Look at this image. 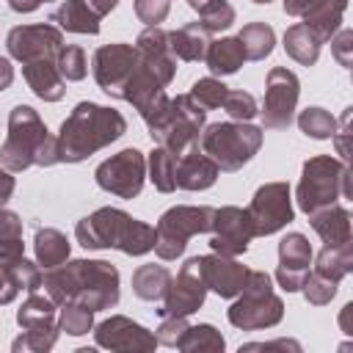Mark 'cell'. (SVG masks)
I'll return each mask as SVG.
<instances>
[{
    "mask_svg": "<svg viewBox=\"0 0 353 353\" xmlns=\"http://www.w3.org/2000/svg\"><path fill=\"white\" fill-rule=\"evenodd\" d=\"M41 284L55 303H83L91 312L119 301V270L102 259H74L50 268L41 276Z\"/></svg>",
    "mask_w": 353,
    "mask_h": 353,
    "instance_id": "obj_1",
    "label": "cell"
},
{
    "mask_svg": "<svg viewBox=\"0 0 353 353\" xmlns=\"http://www.w3.org/2000/svg\"><path fill=\"white\" fill-rule=\"evenodd\" d=\"M127 130V121L119 110L97 105V102H80L72 116L61 124L58 138V163H80L91 157L94 152L105 149L116 138H121Z\"/></svg>",
    "mask_w": 353,
    "mask_h": 353,
    "instance_id": "obj_2",
    "label": "cell"
},
{
    "mask_svg": "<svg viewBox=\"0 0 353 353\" xmlns=\"http://www.w3.org/2000/svg\"><path fill=\"white\" fill-rule=\"evenodd\" d=\"M83 248H119L130 256H141L154 248V226L135 221L124 210L102 207L83 218L74 229Z\"/></svg>",
    "mask_w": 353,
    "mask_h": 353,
    "instance_id": "obj_3",
    "label": "cell"
},
{
    "mask_svg": "<svg viewBox=\"0 0 353 353\" xmlns=\"http://www.w3.org/2000/svg\"><path fill=\"white\" fill-rule=\"evenodd\" d=\"M204 116L207 110L199 108L190 94L182 97H160L154 105H149L141 119L149 127L152 141H157V146H165L174 154H185L188 149H193L199 143V132L204 127Z\"/></svg>",
    "mask_w": 353,
    "mask_h": 353,
    "instance_id": "obj_4",
    "label": "cell"
},
{
    "mask_svg": "<svg viewBox=\"0 0 353 353\" xmlns=\"http://www.w3.org/2000/svg\"><path fill=\"white\" fill-rule=\"evenodd\" d=\"M262 146V130L248 121H223L210 124L199 135V149L215 160L221 171H237L248 163Z\"/></svg>",
    "mask_w": 353,
    "mask_h": 353,
    "instance_id": "obj_5",
    "label": "cell"
},
{
    "mask_svg": "<svg viewBox=\"0 0 353 353\" xmlns=\"http://www.w3.org/2000/svg\"><path fill=\"white\" fill-rule=\"evenodd\" d=\"M339 196H350L347 165L334 157H312L303 163V176L298 185V207L309 215L320 207L336 204Z\"/></svg>",
    "mask_w": 353,
    "mask_h": 353,
    "instance_id": "obj_6",
    "label": "cell"
},
{
    "mask_svg": "<svg viewBox=\"0 0 353 353\" xmlns=\"http://www.w3.org/2000/svg\"><path fill=\"white\" fill-rule=\"evenodd\" d=\"M240 292H243L240 301L229 309L232 325L245 328V331H256V328L276 325L281 320L284 306H281V298L273 292L270 276L265 270H248Z\"/></svg>",
    "mask_w": 353,
    "mask_h": 353,
    "instance_id": "obj_7",
    "label": "cell"
},
{
    "mask_svg": "<svg viewBox=\"0 0 353 353\" xmlns=\"http://www.w3.org/2000/svg\"><path fill=\"white\" fill-rule=\"evenodd\" d=\"M47 127L28 105H17L8 116V138L0 146V165L8 171H25L36 163V152L47 138Z\"/></svg>",
    "mask_w": 353,
    "mask_h": 353,
    "instance_id": "obj_8",
    "label": "cell"
},
{
    "mask_svg": "<svg viewBox=\"0 0 353 353\" xmlns=\"http://www.w3.org/2000/svg\"><path fill=\"white\" fill-rule=\"evenodd\" d=\"M212 207H171L154 226V254L160 259H176L193 234L212 229Z\"/></svg>",
    "mask_w": 353,
    "mask_h": 353,
    "instance_id": "obj_9",
    "label": "cell"
},
{
    "mask_svg": "<svg viewBox=\"0 0 353 353\" xmlns=\"http://www.w3.org/2000/svg\"><path fill=\"white\" fill-rule=\"evenodd\" d=\"M248 221L254 229V237L273 234L284 229L292 221V204H290V185L287 182H268L262 185L251 204H248Z\"/></svg>",
    "mask_w": 353,
    "mask_h": 353,
    "instance_id": "obj_10",
    "label": "cell"
},
{
    "mask_svg": "<svg viewBox=\"0 0 353 353\" xmlns=\"http://www.w3.org/2000/svg\"><path fill=\"white\" fill-rule=\"evenodd\" d=\"M207 295V281H204V262L201 256H193L182 265V270L176 273V279L168 281L165 287V303L163 309H157L163 317H188L193 314Z\"/></svg>",
    "mask_w": 353,
    "mask_h": 353,
    "instance_id": "obj_11",
    "label": "cell"
},
{
    "mask_svg": "<svg viewBox=\"0 0 353 353\" xmlns=\"http://www.w3.org/2000/svg\"><path fill=\"white\" fill-rule=\"evenodd\" d=\"M97 185L119 199H132L141 193L143 188V176H146V160L138 149H124L119 154H113L110 160H105L97 168Z\"/></svg>",
    "mask_w": 353,
    "mask_h": 353,
    "instance_id": "obj_12",
    "label": "cell"
},
{
    "mask_svg": "<svg viewBox=\"0 0 353 353\" xmlns=\"http://www.w3.org/2000/svg\"><path fill=\"white\" fill-rule=\"evenodd\" d=\"M298 77L284 69L276 66L268 72V83H265V102H262V124L268 130H284L292 121L295 105H298Z\"/></svg>",
    "mask_w": 353,
    "mask_h": 353,
    "instance_id": "obj_13",
    "label": "cell"
},
{
    "mask_svg": "<svg viewBox=\"0 0 353 353\" xmlns=\"http://www.w3.org/2000/svg\"><path fill=\"white\" fill-rule=\"evenodd\" d=\"M138 66V50L130 44H105L94 52V80L110 97H124V88Z\"/></svg>",
    "mask_w": 353,
    "mask_h": 353,
    "instance_id": "obj_14",
    "label": "cell"
},
{
    "mask_svg": "<svg viewBox=\"0 0 353 353\" xmlns=\"http://www.w3.org/2000/svg\"><path fill=\"white\" fill-rule=\"evenodd\" d=\"M212 237H210V248L215 254L223 256H237L248 248L254 229L248 221V212L240 207H221L212 215Z\"/></svg>",
    "mask_w": 353,
    "mask_h": 353,
    "instance_id": "obj_15",
    "label": "cell"
},
{
    "mask_svg": "<svg viewBox=\"0 0 353 353\" xmlns=\"http://www.w3.org/2000/svg\"><path fill=\"white\" fill-rule=\"evenodd\" d=\"M63 36L55 25H19L8 33L6 47L11 52V58L17 61H33V58H55V52L61 50Z\"/></svg>",
    "mask_w": 353,
    "mask_h": 353,
    "instance_id": "obj_16",
    "label": "cell"
},
{
    "mask_svg": "<svg viewBox=\"0 0 353 353\" xmlns=\"http://www.w3.org/2000/svg\"><path fill=\"white\" fill-rule=\"evenodd\" d=\"M312 262V245L303 234L292 232L279 243V270L276 279L287 292H295L303 287V279L309 276Z\"/></svg>",
    "mask_w": 353,
    "mask_h": 353,
    "instance_id": "obj_17",
    "label": "cell"
},
{
    "mask_svg": "<svg viewBox=\"0 0 353 353\" xmlns=\"http://www.w3.org/2000/svg\"><path fill=\"white\" fill-rule=\"evenodd\" d=\"M97 342L110 350H152L157 345V336H152L143 325L127 320V317H110L99 323Z\"/></svg>",
    "mask_w": 353,
    "mask_h": 353,
    "instance_id": "obj_18",
    "label": "cell"
},
{
    "mask_svg": "<svg viewBox=\"0 0 353 353\" xmlns=\"http://www.w3.org/2000/svg\"><path fill=\"white\" fill-rule=\"evenodd\" d=\"M204 262V281L207 290H215L221 298H234L240 295L243 284H245V268L240 262H234V256H223V254H210L201 256Z\"/></svg>",
    "mask_w": 353,
    "mask_h": 353,
    "instance_id": "obj_19",
    "label": "cell"
},
{
    "mask_svg": "<svg viewBox=\"0 0 353 353\" xmlns=\"http://www.w3.org/2000/svg\"><path fill=\"white\" fill-rule=\"evenodd\" d=\"M218 171L221 168L215 165V160L207 157L196 143L193 149H188L185 154L176 157L174 179H176V188H182V190H204L218 179Z\"/></svg>",
    "mask_w": 353,
    "mask_h": 353,
    "instance_id": "obj_20",
    "label": "cell"
},
{
    "mask_svg": "<svg viewBox=\"0 0 353 353\" xmlns=\"http://www.w3.org/2000/svg\"><path fill=\"white\" fill-rule=\"evenodd\" d=\"M22 74H25L30 91L39 99H44V102H58L66 94V85H63V77H61V72L55 66V58H33V61H25Z\"/></svg>",
    "mask_w": 353,
    "mask_h": 353,
    "instance_id": "obj_21",
    "label": "cell"
},
{
    "mask_svg": "<svg viewBox=\"0 0 353 353\" xmlns=\"http://www.w3.org/2000/svg\"><path fill=\"white\" fill-rule=\"evenodd\" d=\"M210 47V30L201 22H188L168 33V50L179 61H201Z\"/></svg>",
    "mask_w": 353,
    "mask_h": 353,
    "instance_id": "obj_22",
    "label": "cell"
},
{
    "mask_svg": "<svg viewBox=\"0 0 353 353\" xmlns=\"http://www.w3.org/2000/svg\"><path fill=\"white\" fill-rule=\"evenodd\" d=\"M309 221H312V229L325 240V245H339L350 240V215L339 204H328L309 212Z\"/></svg>",
    "mask_w": 353,
    "mask_h": 353,
    "instance_id": "obj_23",
    "label": "cell"
},
{
    "mask_svg": "<svg viewBox=\"0 0 353 353\" xmlns=\"http://www.w3.org/2000/svg\"><path fill=\"white\" fill-rule=\"evenodd\" d=\"M345 6L347 0H314L301 17H303V25L320 39V41H328L334 39L339 22H342V14H345Z\"/></svg>",
    "mask_w": 353,
    "mask_h": 353,
    "instance_id": "obj_24",
    "label": "cell"
},
{
    "mask_svg": "<svg viewBox=\"0 0 353 353\" xmlns=\"http://www.w3.org/2000/svg\"><path fill=\"white\" fill-rule=\"evenodd\" d=\"M52 22H58V28H63L69 33H91L94 36L99 30V17L83 0H63L52 11Z\"/></svg>",
    "mask_w": 353,
    "mask_h": 353,
    "instance_id": "obj_25",
    "label": "cell"
},
{
    "mask_svg": "<svg viewBox=\"0 0 353 353\" xmlns=\"http://www.w3.org/2000/svg\"><path fill=\"white\" fill-rule=\"evenodd\" d=\"M204 61L212 74H234L245 61V50L240 39H218V41H210Z\"/></svg>",
    "mask_w": 353,
    "mask_h": 353,
    "instance_id": "obj_26",
    "label": "cell"
},
{
    "mask_svg": "<svg viewBox=\"0 0 353 353\" xmlns=\"http://www.w3.org/2000/svg\"><path fill=\"white\" fill-rule=\"evenodd\" d=\"M17 320L25 331H58L55 328V301L44 295H30L22 309L17 312Z\"/></svg>",
    "mask_w": 353,
    "mask_h": 353,
    "instance_id": "obj_27",
    "label": "cell"
},
{
    "mask_svg": "<svg viewBox=\"0 0 353 353\" xmlns=\"http://www.w3.org/2000/svg\"><path fill=\"white\" fill-rule=\"evenodd\" d=\"M320 44H323V41H320L303 22L287 28V33H284V50H287V55L295 58V61L303 63V66H312V63L317 61Z\"/></svg>",
    "mask_w": 353,
    "mask_h": 353,
    "instance_id": "obj_28",
    "label": "cell"
},
{
    "mask_svg": "<svg viewBox=\"0 0 353 353\" xmlns=\"http://www.w3.org/2000/svg\"><path fill=\"white\" fill-rule=\"evenodd\" d=\"M33 243H36V259L44 270L58 268L69 259V243L58 229H39Z\"/></svg>",
    "mask_w": 353,
    "mask_h": 353,
    "instance_id": "obj_29",
    "label": "cell"
},
{
    "mask_svg": "<svg viewBox=\"0 0 353 353\" xmlns=\"http://www.w3.org/2000/svg\"><path fill=\"white\" fill-rule=\"evenodd\" d=\"M168 281H171V273L163 265H141L132 273V292L143 301H157L165 295Z\"/></svg>",
    "mask_w": 353,
    "mask_h": 353,
    "instance_id": "obj_30",
    "label": "cell"
},
{
    "mask_svg": "<svg viewBox=\"0 0 353 353\" xmlns=\"http://www.w3.org/2000/svg\"><path fill=\"white\" fill-rule=\"evenodd\" d=\"M350 265H353V248H350V240H347V243H339V245H325L317 256L314 273H320L331 281H339L342 276L350 273Z\"/></svg>",
    "mask_w": 353,
    "mask_h": 353,
    "instance_id": "obj_31",
    "label": "cell"
},
{
    "mask_svg": "<svg viewBox=\"0 0 353 353\" xmlns=\"http://www.w3.org/2000/svg\"><path fill=\"white\" fill-rule=\"evenodd\" d=\"M240 44L245 50V58L251 61H262L270 55L273 44H276V36H273V28L265 25V22H248L243 30H240Z\"/></svg>",
    "mask_w": 353,
    "mask_h": 353,
    "instance_id": "obj_32",
    "label": "cell"
},
{
    "mask_svg": "<svg viewBox=\"0 0 353 353\" xmlns=\"http://www.w3.org/2000/svg\"><path fill=\"white\" fill-rule=\"evenodd\" d=\"M176 157H179V154L168 152L165 146H157V149L149 154V174H152V182H154V188L163 190V193H171V190L176 188V179H174V174H176Z\"/></svg>",
    "mask_w": 353,
    "mask_h": 353,
    "instance_id": "obj_33",
    "label": "cell"
},
{
    "mask_svg": "<svg viewBox=\"0 0 353 353\" xmlns=\"http://www.w3.org/2000/svg\"><path fill=\"white\" fill-rule=\"evenodd\" d=\"M0 265L6 268V273L11 276V281L17 284V290H39L41 287V273H39V268L33 265V262H28L25 259V254H19V256H6V259H0Z\"/></svg>",
    "mask_w": 353,
    "mask_h": 353,
    "instance_id": "obj_34",
    "label": "cell"
},
{
    "mask_svg": "<svg viewBox=\"0 0 353 353\" xmlns=\"http://www.w3.org/2000/svg\"><path fill=\"white\" fill-rule=\"evenodd\" d=\"M179 350H223V336L212 325H188L182 339L176 342Z\"/></svg>",
    "mask_w": 353,
    "mask_h": 353,
    "instance_id": "obj_35",
    "label": "cell"
},
{
    "mask_svg": "<svg viewBox=\"0 0 353 353\" xmlns=\"http://www.w3.org/2000/svg\"><path fill=\"white\" fill-rule=\"evenodd\" d=\"M55 66L61 72L63 80H83L85 72H88V61H85V52L74 44H61V50L55 52Z\"/></svg>",
    "mask_w": 353,
    "mask_h": 353,
    "instance_id": "obj_36",
    "label": "cell"
},
{
    "mask_svg": "<svg viewBox=\"0 0 353 353\" xmlns=\"http://www.w3.org/2000/svg\"><path fill=\"white\" fill-rule=\"evenodd\" d=\"M226 91H229V88H226L221 80H215V77H201V80L193 83V88H190V99H193L199 108L212 110V108H221V105H223Z\"/></svg>",
    "mask_w": 353,
    "mask_h": 353,
    "instance_id": "obj_37",
    "label": "cell"
},
{
    "mask_svg": "<svg viewBox=\"0 0 353 353\" xmlns=\"http://www.w3.org/2000/svg\"><path fill=\"white\" fill-rule=\"evenodd\" d=\"M298 124H301V130H303L306 135H312V138H317V141L331 138L334 130H336L334 116H331L328 110H323V108H306V110L298 116Z\"/></svg>",
    "mask_w": 353,
    "mask_h": 353,
    "instance_id": "obj_38",
    "label": "cell"
},
{
    "mask_svg": "<svg viewBox=\"0 0 353 353\" xmlns=\"http://www.w3.org/2000/svg\"><path fill=\"white\" fill-rule=\"evenodd\" d=\"M199 17H201V25L210 33H218V30H226L234 22V8L226 0H212V3L199 8Z\"/></svg>",
    "mask_w": 353,
    "mask_h": 353,
    "instance_id": "obj_39",
    "label": "cell"
},
{
    "mask_svg": "<svg viewBox=\"0 0 353 353\" xmlns=\"http://www.w3.org/2000/svg\"><path fill=\"white\" fill-rule=\"evenodd\" d=\"M91 320H94V312L83 303H63L61 309V331L66 334H88L91 328Z\"/></svg>",
    "mask_w": 353,
    "mask_h": 353,
    "instance_id": "obj_40",
    "label": "cell"
},
{
    "mask_svg": "<svg viewBox=\"0 0 353 353\" xmlns=\"http://www.w3.org/2000/svg\"><path fill=\"white\" fill-rule=\"evenodd\" d=\"M223 108H226V113H229L234 121H251V119L259 113V110H256V99H254L248 91H226Z\"/></svg>",
    "mask_w": 353,
    "mask_h": 353,
    "instance_id": "obj_41",
    "label": "cell"
},
{
    "mask_svg": "<svg viewBox=\"0 0 353 353\" xmlns=\"http://www.w3.org/2000/svg\"><path fill=\"white\" fill-rule=\"evenodd\" d=\"M303 292H306V301H309V303L323 306V303H328V301L334 298L336 281H331V279H325V276H320V273H312V276L303 279Z\"/></svg>",
    "mask_w": 353,
    "mask_h": 353,
    "instance_id": "obj_42",
    "label": "cell"
},
{
    "mask_svg": "<svg viewBox=\"0 0 353 353\" xmlns=\"http://www.w3.org/2000/svg\"><path fill=\"white\" fill-rule=\"evenodd\" d=\"M135 50H138V55H154V52H165V50H168V33H165V30H160L157 25H149V28H146V30L138 36Z\"/></svg>",
    "mask_w": 353,
    "mask_h": 353,
    "instance_id": "obj_43",
    "label": "cell"
},
{
    "mask_svg": "<svg viewBox=\"0 0 353 353\" xmlns=\"http://www.w3.org/2000/svg\"><path fill=\"white\" fill-rule=\"evenodd\" d=\"M135 14L146 25H160L168 17V0H135Z\"/></svg>",
    "mask_w": 353,
    "mask_h": 353,
    "instance_id": "obj_44",
    "label": "cell"
},
{
    "mask_svg": "<svg viewBox=\"0 0 353 353\" xmlns=\"http://www.w3.org/2000/svg\"><path fill=\"white\" fill-rule=\"evenodd\" d=\"M14 240H22V221L17 212H8L0 207V245Z\"/></svg>",
    "mask_w": 353,
    "mask_h": 353,
    "instance_id": "obj_45",
    "label": "cell"
},
{
    "mask_svg": "<svg viewBox=\"0 0 353 353\" xmlns=\"http://www.w3.org/2000/svg\"><path fill=\"white\" fill-rule=\"evenodd\" d=\"M185 328H188L185 317H165V323L157 328V342H163V345H176V342L182 339Z\"/></svg>",
    "mask_w": 353,
    "mask_h": 353,
    "instance_id": "obj_46",
    "label": "cell"
},
{
    "mask_svg": "<svg viewBox=\"0 0 353 353\" xmlns=\"http://www.w3.org/2000/svg\"><path fill=\"white\" fill-rule=\"evenodd\" d=\"M350 41H353V33H350V30H339V33H336V39H331L334 55H336V61H339L342 66H350V55H347Z\"/></svg>",
    "mask_w": 353,
    "mask_h": 353,
    "instance_id": "obj_47",
    "label": "cell"
},
{
    "mask_svg": "<svg viewBox=\"0 0 353 353\" xmlns=\"http://www.w3.org/2000/svg\"><path fill=\"white\" fill-rule=\"evenodd\" d=\"M347 119H350V108L345 110V116L339 121V130H334V135H331V138H336V149H339L342 157H347Z\"/></svg>",
    "mask_w": 353,
    "mask_h": 353,
    "instance_id": "obj_48",
    "label": "cell"
},
{
    "mask_svg": "<svg viewBox=\"0 0 353 353\" xmlns=\"http://www.w3.org/2000/svg\"><path fill=\"white\" fill-rule=\"evenodd\" d=\"M14 295H17V284L11 281V276L6 273V268L0 265V303L14 301Z\"/></svg>",
    "mask_w": 353,
    "mask_h": 353,
    "instance_id": "obj_49",
    "label": "cell"
},
{
    "mask_svg": "<svg viewBox=\"0 0 353 353\" xmlns=\"http://www.w3.org/2000/svg\"><path fill=\"white\" fill-rule=\"evenodd\" d=\"M11 193H14V176L8 174V168L0 165V207L11 199Z\"/></svg>",
    "mask_w": 353,
    "mask_h": 353,
    "instance_id": "obj_50",
    "label": "cell"
},
{
    "mask_svg": "<svg viewBox=\"0 0 353 353\" xmlns=\"http://www.w3.org/2000/svg\"><path fill=\"white\" fill-rule=\"evenodd\" d=\"M83 3H85V6H88V8L102 19L105 14H110V11L116 8V3H119V0H83Z\"/></svg>",
    "mask_w": 353,
    "mask_h": 353,
    "instance_id": "obj_51",
    "label": "cell"
},
{
    "mask_svg": "<svg viewBox=\"0 0 353 353\" xmlns=\"http://www.w3.org/2000/svg\"><path fill=\"white\" fill-rule=\"evenodd\" d=\"M14 80V66L8 63V58H0V91H6Z\"/></svg>",
    "mask_w": 353,
    "mask_h": 353,
    "instance_id": "obj_52",
    "label": "cell"
},
{
    "mask_svg": "<svg viewBox=\"0 0 353 353\" xmlns=\"http://www.w3.org/2000/svg\"><path fill=\"white\" fill-rule=\"evenodd\" d=\"M41 3H50V0H8V6L19 14H28V11H36Z\"/></svg>",
    "mask_w": 353,
    "mask_h": 353,
    "instance_id": "obj_53",
    "label": "cell"
},
{
    "mask_svg": "<svg viewBox=\"0 0 353 353\" xmlns=\"http://www.w3.org/2000/svg\"><path fill=\"white\" fill-rule=\"evenodd\" d=\"M312 3H314V0H284V11L292 14V17H301Z\"/></svg>",
    "mask_w": 353,
    "mask_h": 353,
    "instance_id": "obj_54",
    "label": "cell"
},
{
    "mask_svg": "<svg viewBox=\"0 0 353 353\" xmlns=\"http://www.w3.org/2000/svg\"><path fill=\"white\" fill-rule=\"evenodd\" d=\"M188 3H190V8H196V11H199L201 6H207V3H212V0H188Z\"/></svg>",
    "mask_w": 353,
    "mask_h": 353,
    "instance_id": "obj_55",
    "label": "cell"
},
{
    "mask_svg": "<svg viewBox=\"0 0 353 353\" xmlns=\"http://www.w3.org/2000/svg\"><path fill=\"white\" fill-rule=\"evenodd\" d=\"M254 3H270V0H254Z\"/></svg>",
    "mask_w": 353,
    "mask_h": 353,
    "instance_id": "obj_56",
    "label": "cell"
}]
</instances>
